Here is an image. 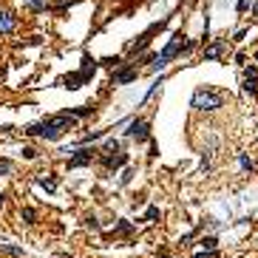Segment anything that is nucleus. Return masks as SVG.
Wrapping results in <instances>:
<instances>
[{
	"label": "nucleus",
	"instance_id": "nucleus-1",
	"mask_svg": "<svg viewBox=\"0 0 258 258\" xmlns=\"http://www.w3.org/2000/svg\"><path fill=\"white\" fill-rule=\"evenodd\" d=\"M190 105L196 108V111H216V108L224 105V94H222V91H216V88H207V85H202V88L193 91Z\"/></svg>",
	"mask_w": 258,
	"mask_h": 258
},
{
	"label": "nucleus",
	"instance_id": "nucleus-2",
	"mask_svg": "<svg viewBox=\"0 0 258 258\" xmlns=\"http://www.w3.org/2000/svg\"><path fill=\"white\" fill-rule=\"evenodd\" d=\"M71 128H74V119L68 114H57L51 119H43V139H60Z\"/></svg>",
	"mask_w": 258,
	"mask_h": 258
},
{
	"label": "nucleus",
	"instance_id": "nucleus-3",
	"mask_svg": "<svg viewBox=\"0 0 258 258\" xmlns=\"http://www.w3.org/2000/svg\"><path fill=\"white\" fill-rule=\"evenodd\" d=\"M125 136H128V139H136V142H151V122H148V119H131Z\"/></svg>",
	"mask_w": 258,
	"mask_h": 258
},
{
	"label": "nucleus",
	"instance_id": "nucleus-4",
	"mask_svg": "<svg viewBox=\"0 0 258 258\" xmlns=\"http://www.w3.org/2000/svg\"><path fill=\"white\" fill-rule=\"evenodd\" d=\"M97 153H99V151H94V148H80V151H74V156H68V170H74V168H88Z\"/></svg>",
	"mask_w": 258,
	"mask_h": 258
},
{
	"label": "nucleus",
	"instance_id": "nucleus-5",
	"mask_svg": "<svg viewBox=\"0 0 258 258\" xmlns=\"http://www.w3.org/2000/svg\"><path fill=\"white\" fill-rule=\"evenodd\" d=\"M136 77H139L136 68H116V71L111 74V82H114V85H128V82H134Z\"/></svg>",
	"mask_w": 258,
	"mask_h": 258
},
{
	"label": "nucleus",
	"instance_id": "nucleus-6",
	"mask_svg": "<svg viewBox=\"0 0 258 258\" xmlns=\"http://www.w3.org/2000/svg\"><path fill=\"white\" fill-rule=\"evenodd\" d=\"M244 91H247L250 97H256L258 94V68L256 65L244 68Z\"/></svg>",
	"mask_w": 258,
	"mask_h": 258
},
{
	"label": "nucleus",
	"instance_id": "nucleus-7",
	"mask_svg": "<svg viewBox=\"0 0 258 258\" xmlns=\"http://www.w3.org/2000/svg\"><path fill=\"white\" fill-rule=\"evenodd\" d=\"M125 162H128V153H119V151H116L114 156H111V153H105V156H102V165H105V170H116V168H122Z\"/></svg>",
	"mask_w": 258,
	"mask_h": 258
},
{
	"label": "nucleus",
	"instance_id": "nucleus-8",
	"mask_svg": "<svg viewBox=\"0 0 258 258\" xmlns=\"http://www.w3.org/2000/svg\"><path fill=\"white\" fill-rule=\"evenodd\" d=\"M14 14L11 11H6V9H0V34H11V28H14Z\"/></svg>",
	"mask_w": 258,
	"mask_h": 258
},
{
	"label": "nucleus",
	"instance_id": "nucleus-9",
	"mask_svg": "<svg viewBox=\"0 0 258 258\" xmlns=\"http://www.w3.org/2000/svg\"><path fill=\"white\" fill-rule=\"evenodd\" d=\"M224 48H227V43H224V40H216V43H210V45L205 48V60H219V57L224 54Z\"/></svg>",
	"mask_w": 258,
	"mask_h": 258
},
{
	"label": "nucleus",
	"instance_id": "nucleus-10",
	"mask_svg": "<svg viewBox=\"0 0 258 258\" xmlns=\"http://www.w3.org/2000/svg\"><path fill=\"white\" fill-rule=\"evenodd\" d=\"M94 71H97V60L91 57V54H82V65H80V74L85 77V80H91L94 77Z\"/></svg>",
	"mask_w": 258,
	"mask_h": 258
},
{
	"label": "nucleus",
	"instance_id": "nucleus-11",
	"mask_svg": "<svg viewBox=\"0 0 258 258\" xmlns=\"http://www.w3.org/2000/svg\"><path fill=\"white\" fill-rule=\"evenodd\" d=\"M85 77H82L80 71L77 74H68V77H62V85H65V88H71V91H77V88H82V85H85Z\"/></svg>",
	"mask_w": 258,
	"mask_h": 258
},
{
	"label": "nucleus",
	"instance_id": "nucleus-12",
	"mask_svg": "<svg viewBox=\"0 0 258 258\" xmlns=\"http://www.w3.org/2000/svg\"><path fill=\"white\" fill-rule=\"evenodd\" d=\"M65 114L71 116V119H82V116H91V114H94V108H68Z\"/></svg>",
	"mask_w": 258,
	"mask_h": 258
},
{
	"label": "nucleus",
	"instance_id": "nucleus-13",
	"mask_svg": "<svg viewBox=\"0 0 258 258\" xmlns=\"http://www.w3.org/2000/svg\"><path fill=\"white\" fill-rule=\"evenodd\" d=\"M37 185H40V187H45V190H48V193H57V182H54V179L37 176Z\"/></svg>",
	"mask_w": 258,
	"mask_h": 258
},
{
	"label": "nucleus",
	"instance_id": "nucleus-14",
	"mask_svg": "<svg viewBox=\"0 0 258 258\" xmlns=\"http://www.w3.org/2000/svg\"><path fill=\"white\" fill-rule=\"evenodd\" d=\"M128 233H134V224L131 222H119L114 227V236H128Z\"/></svg>",
	"mask_w": 258,
	"mask_h": 258
},
{
	"label": "nucleus",
	"instance_id": "nucleus-15",
	"mask_svg": "<svg viewBox=\"0 0 258 258\" xmlns=\"http://www.w3.org/2000/svg\"><path fill=\"white\" fill-rule=\"evenodd\" d=\"M20 216H23V222H26V224H34L37 210H34V207H23V210H20Z\"/></svg>",
	"mask_w": 258,
	"mask_h": 258
},
{
	"label": "nucleus",
	"instance_id": "nucleus-16",
	"mask_svg": "<svg viewBox=\"0 0 258 258\" xmlns=\"http://www.w3.org/2000/svg\"><path fill=\"white\" fill-rule=\"evenodd\" d=\"M199 244H202V250H205V253H213V250H216V244H219V241H216V236H207V239H202V241H199Z\"/></svg>",
	"mask_w": 258,
	"mask_h": 258
},
{
	"label": "nucleus",
	"instance_id": "nucleus-17",
	"mask_svg": "<svg viewBox=\"0 0 258 258\" xmlns=\"http://www.w3.org/2000/svg\"><path fill=\"white\" fill-rule=\"evenodd\" d=\"M0 250H3V253H9V256H14V258H28V256H23V250L11 247V244H0Z\"/></svg>",
	"mask_w": 258,
	"mask_h": 258
},
{
	"label": "nucleus",
	"instance_id": "nucleus-18",
	"mask_svg": "<svg viewBox=\"0 0 258 258\" xmlns=\"http://www.w3.org/2000/svg\"><path fill=\"white\" fill-rule=\"evenodd\" d=\"M26 134H28V136H43V122L28 125V128H26Z\"/></svg>",
	"mask_w": 258,
	"mask_h": 258
},
{
	"label": "nucleus",
	"instance_id": "nucleus-19",
	"mask_svg": "<svg viewBox=\"0 0 258 258\" xmlns=\"http://www.w3.org/2000/svg\"><path fill=\"white\" fill-rule=\"evenodd\" d=\"M159 219V207H148L145 210V222H156Z\"/></svg>",
	"mask_w": 258,
	"mask_h": 258
},
{
	"label": "nucleus",
	"instance_id": "nucleus-20",
	"mask_svg": "<svg viewBox=\"0 0 258 258\" xmlns=\"http://www.w3.org/2000/svg\"><path fill=\"white\" fill-rule=\"evenodd\" d=\"M28 3V9H34V11H45V0H26Z\"/></svg>",
	"mask_w": 258,
	"mask_h": 258
},
{
	"label": "nucleus",
	"instance_id": "nucleus-21",
	"mask_svg": "<svg viewBox=\"0 0 258 258\" xmlns=\"http://www.w3.org/2000/svg\"><path fill=\"white\" fill-rule=\"evenodd\" d=\"M159 85H162V77H159V80H156V82H153V85H151V91H148V94H145V102H148V99H153V94H156V91H159Z\"/></svg>",
	"mask_w": 258,
	"mask_h": 258
},
{
	"label": "nucleus",
	"instance_id": "nucleus-22",
	"mask_svg": "<svg viewBox=\"0 0 258 258\" xmlns=\"http://www.w3.org/2000/svg\"><path fill=\"white\" fill-rule=\"evenodd\" d=\"M9 170H11V162L9 159H0V176H6Z\"/></svg>",
	"mask_w": 258,
	"mask_h": 258
},
{
	"label": "nucleus",
	"instance_id": "nucleus-23",
	"mask_svg": "<svg viewBox=\"0 0 258 258\" xmlns=\"http://www.w3.org/2000/svg\"><path fill=\"white\" fill-rule=\"evenodd\" d=\"M239 162H241V168H244V170H253V159H247L244 153H241V156H239Z\"/></svg>",
	"mask_w": 258,
	"mask_h": 258
},
{
	"label": "nucleus",
	"instance_id": "nucleus-24",
	"mask_svg": "<svg viewBox=\"0 0 258 258\" xmlns=\"http://www.w3.org/2000/svg\"><path fill=\"white\" fill-rule=\"evenodd\" d=\"M193 258H219V250H213V253H205V250H202V253H196Z\"/></svg>",
	"mask_w": 258,
	"mask_h": 258
},
{
	"label": "nucleus",
	"instance_id": "nucleus-25",
	"mask_svg": "<svg viewBox=\"0 0 258 258\" xmlns=\"http://www.w3.org/2000/svg\"><path fill=\"white\" fill-rule=\"evenodd\" d=\"M34 156H37L34 148H23V159H34Z\"/></svg>",
	"mask_w": 258,
	"mask_h": 258
},
{
	"label": "nucleus",
	"instance_id": "nucleus-26",
	"mask_svg": "<svg viewBox=\"0 0 258 258\" xmlns=\"http://www.w3.org/2000/svg\"><path fill=\"white\" fill-rule=\"evenodd\" d=\"M250 3H253V0H239V11H244L250 6Z\"/></svg>",
	"mask_w": 258,
	"mask_h": 258
},
{
	"label": "nucleus",
	"instance_id": "nucleus-27",
	"mask_svg": "<svg viewBox=\"0 0 258 258\" xmlns=\"http://www.w3.org/2000/svg\"><path fill=\"white\" fill-rule=\"evenodd\" d=\"M3 202H6V196H3V193H0V205H3Z\"/></svg>",
	"mask_w": 258,
	"mask_h": 258
},
{
	"label": "nucleus",
	"instance_id": "nucleus-28",
	"mask_svg": "<svg viewBox=\"0 0 258 258\" xmlns=\"http://www.w3.org/2000/svg\"><path fill=\"white\" fill-rule=\"evenodd\" d=\"M256 17H258V3H256Z\"/></svg>",
	"mask_w": 258,
	"mask_h": 258
},
{
	"label": "nucleus",
	"instance_id": "nucleus-29",
	"mask_svg": "<svg viewBox=\"0 0 258 258\" xmlns=\"http://www.w3.org/2000/svg\"><path fill=\"white\" fill-rule=\"evenodd\" d=\"M256 60H258V54H256Z\"/></svg>",
	"mask_w": 258,
	"mask_h": 258
}]
</instances>
